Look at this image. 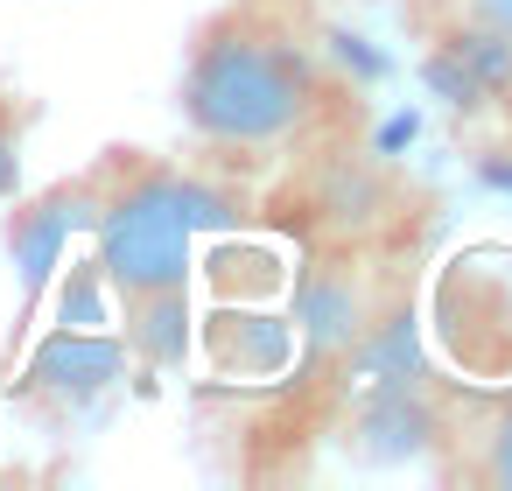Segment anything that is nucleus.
I'll return each mask as SVG.
<instances>
[{"mask_svg": "<svg viewBox=\"0 0 512 491\" xmlns=\"http://www.w3.org/2000/svg\"><path fill=\"white\" fill-rule=\"evenodd\" d=\"M400 15L428 50L512 57V0H400Z\"/></svg>", "mask_w": 512, "mask_h": 491, "instance_id": "39448f33", "label": "nucleus"}, {"mask_svg": "<svg viewBox=\"0 0 512 491\" xmlns=\"http://www.w3.org/2000/svg\"><path fill=\"white\" fill-rule=\"evenodd\" d=\"M15 211L0 218V239H8V253H15V267H22V309H15V330H8V351L29 337V316H36V302H43V288H50V274H57V253H64V239L71 232H85L92 225V162L78 169V176H64V183H50V190H36V197H8Z\"/></svg>", "mask_w": 512, "mask_h": 491, "instance_id": "20e7f679", "label": "nucleus"}, {"mask_svg": "<svg viewBox=\"0 0 512 491\" xmlns=\"http://www.w3.org/2000/svg\"><path fill=\"white\" fill-rule=\"evenodd\" d=\"M43 120V99L29 85H15L8 71H0V204H8L22 190V155H29V134Z\"/></svg>", "mask_w": 512, "mask_h": 491, "instance_id": "423d86ee", "label": "nucleus"}, {"mask_svg": "<svg viewBox=\"0 0 512 491\" xmlns=\"http://www.w3.org/2000/svg\"><path fill=\"white\" fill-rule=\"evenodd\" d=\"M253 218V190L239 169L155 148H99L92 155V267L120 302V344L148 372H183L190 358V267L204 232H232Z\"/></svg>", "mask_w": 512, "mask_h": 491, "instance_id": "f03ea898", "label": "nucleus"}, {"mask_svg": "<svg viewBox=\"0 0 512 491\" xmlns=\"http://www.w3.org/2000/svg\"><path fill=\"white\" fill-rule=\"evenodd\" d=\"M176 113L225 169L302 162L365 134V99L323 43L309 0H218L190 29Z\"/></svg>", "mask_w": 512, "mask_h": 491, "instance_id": "f257e3e1", "label": "nucleus"}, {"mask_svg": "<svg viewBox=\"0 0 512 491\" xmlns=\"http://www.w3.org/2000/svg\"><path fill=\"white\" fill-rule=\"evenodd\" d=\"M414 442L442 484L512 491V386H449L414 379Z\"/></svg>", "mask_w": 512, "mask_h": 491, "instance_id": "7ed1b4c3", "label": "nucleus"}, {"mask_svg": "<svg viewBox=\"0 0 512 491\" xmlns=\"http://www.w3.org/2000/svg\"><path fill=\"white\" fill-rule=\"evenodd\" d=\"M498 106H505V120H512V71L498 78Z\"/></svg>", "mask_w": 512, "mask_h": 491, "instance_id": "0eeeda50", "label": "nucleus"}]
</instances>
